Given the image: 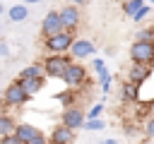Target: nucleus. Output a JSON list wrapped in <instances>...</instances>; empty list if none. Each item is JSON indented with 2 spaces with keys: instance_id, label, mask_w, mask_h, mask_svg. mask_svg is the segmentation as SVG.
I'll return each instance as SVG.
<instances>
[{
  "instance_id": "obj_12",
  "label": "nucleus",
  "mask_w": 154,
  "mask_h": 144,
  "mask_svg": "<svg viewBox=\"0 0 154 144\" xmlns=\"http://www.w3.org/2000/svg\"><path fill=\"white\" fill-rule=\"evenodd\" d=\"M38 134H43L36 125H31V122H17V127H14V137L22 142V144H29L31 139H36Z\"/></svg>"
},
{
  "instance_id": "obj_25",
  "label": "nucleus",
  "mask_w": 154,
  "mask_h": 144,
  "mask_svg": "<svg viewBox=\"0 0 154 144\" xmlns=\"http://www.w3.org/2000/svg\"><path fill=\"white\" fill-rule=\"evenodd\" d=\"M91 70H94L96 74H101L103 70H108V67H106V60H103V58H94V60H91Z\"/></svg>"
},
{
  "instance_id": "obj_7",
  "label": "nucleus",
  "mask_w": 154,
  "mask_h": 144,
  "mask_svg": "<svg viewBox=\"0 0 154 144\" xmlns=\"http://www.w3.org/2000/svg\"><path fill=\"white\" fill-rule=\"evenodd\" d=\"M84 120H87V113H84L79 106L63 108V113H60V125H65V127H70V130H75V132L82 130Z\"/></svg>"
},
{
  "instance_id": "obj_11",
  "label": "nucleus",
  "mask_w": 154,
  "mask_h": 144,
  "mask_svg": "<svg viewBox=\"0 0 154 144\" xmlns=\"http://www.w3.org/2000/svg\"><path fill=\"white\" fill-rule=\"evenodd\" d=\"M72 142H75V130H70V127H65L60 122L48 134V144H72Z\"/></svg>"
},
{
  "instance_id": "obj_29",
  "label": "nucleus",
  "mask_w": 154,
  "mask_h": 144,
  "mask_svg": "<svg viewBox=\"0 0 154 144\" xmlns=\"http://www.w3.org/2000/svg\"><path fill=\"white\" fill-rule=\"evenodd\" d=\"M29 144H48V137H46V134H38V137H36V139H31Z\"/></svg>"
},
{
  "instance_id": "obj_3",
  "label": "nucleus",
  "mask_w": 154,
  "mask_h": 144,
  "mask_svg": "<svg viewBox=\"0 0 154 144\" xmlns=\"http://www.w3.org/2000/svg\"><path fill=\"white\" fill-rule=\"evenodd\" d=\"M2 106H7V108H22V106H26L31 98L26 96V91H24V86H22V82L19 79H14V82H10V86L2 91Z\"/></svg>"
},
{
  "instance_id": "obj_6",
  "label": "nucleus",
  "mask_w": 154,
  "mask_h": 144,
  "mask_svg": "<svg viewBox=\"0 0 154 144\" xmlns=\"http://www.w3.org/2000/svg\"><path fill=\"white\" fill-rule=\"evenodd\" d=\"M58 14H60V22H63V29L65 31H77V26L82 24V12H79V7L77 5H63L60 10H58Z\"/></svg>"
},
{
  "instance_id": "obj_34",
  "label": "nucleus",
  "mask_w": 154,
  "mask_h": 144,
  "mask_svg": "<svg viewBox=\"0 0 154 144\" xmlns=\"http://www.w3.org/2000/svg\"><path fill=\"white\" fill-rule=\"evenodd\" d=\"M152 118H154V101H152Z\"/></svg>"
},
{
  "instance_id": "obj_31",
  "label": "nucleus",
  "mask_w": 154,
  "mask_h": 144,
  "mask_svg": "<svg viewBox=\"0 0 154 144\" xmlns=\"http://www.w3.org/2000/svg\"><path fill=\"white\" fill-rule=\"evenodd\" d=\"M70 2H72V5H77V7H79V5H87V2H89V0H70Z\"/></svg>"
},
{
  "instance_id": "obj_23",
  "label": "nucleus",
  "mask_w": 154,
  "mask_h": 144,
  "mask_svg": "<svg viewBox=\"0 0 154 144\" xmlns=\"http://www.w3.org/2000/svg\"><path fill=\"white\" fill-rule=\"evenodd\" d=\"M152 10H154V7H152L149 2H144V5H142V7H140V10L135 12V14H132V22H137V24H140L142 19H147V17L152 14Z\"/></svg>"
},
{
  "instance_id": "obj_36",
  "label": "nucleus",
  "mask_w": 154,
  "mask_h": 144,
  "mask_svg": "<svg viewBox=\"0 0 154 144\" xmlns=\"http://www.w3.org/2000/svg\"><path fill=\"white\" fill-rule=\"evenodd\" d=\"M0 31H2V22H0Z\"/></svg>"
},
{
  "instance_id": "obj_13",
  "label": "nucleus",
  "mask_w": 154,
  "mask_h": 144,
  "mask_svg": "<svg viewBox=\"0 0 154 144\" xmlns=\"http://www.w3.org/2000/svg\"><path fill=\"white\" fill-rule=\"evenodd\" d=\"M5 14H7V19H10L12 24H19V22H24V19H29V5H24V2H17V5H10Z\"/></svg>"
},
{
  "instance_id": "obj_17",
  "label": "nucleus",
  "mask_w": 154,
  "mask_h": 144,
  "mask_svg": "<svg viewBox=\"0 0 154 144\" xmlns=\"http://www.w3.org/2000/svg\"><path fill=\"white\" fill-rule=\"evenodd\" d=\"M120 96H123V101H128V103H137V101H140V86H135V84H130V82H123Z\"/></svg>"
},
{
  "instance_id": "obj_10",
  "label": "nucleus",
  "mask_w": 154,
  "mask_h": 144,
  "mask_svg": "<svg viewBox=\"0 0 154 144\" xmlns=\"http://www.w3.org/2000/svg\"><path fill=\"white\" fill-rule=\"evenodd\" d=\"M152 77V65H140V62H132L130 70H128V82L135 84V86H144V82Z\"/></svg>"
},
{
  "instance_id": "obj_18",
  "label": "nucleus",
  "mask_w": 154,
  "mask_h": 144,
  "mask_svg": "<svg viewBox=\"0 0 154 144\" xmlns=\"http://www.w3.org/2000/svg\"><path fill=\"white\" fill-rule=\"evenodd\" d=\"M14 127H17V120H14L10 113H0V137L14 134Z\"/></svg>"
},
{
  "instance_id": "obj_21",
  "label": "nucleus",
  "mask_w": 154,
  "mask_h": 144,
  "mask_svg": "<svg viewBox=\"0 0 154 144\" xmlns=\"http://www.w3.org/2000/svg\"><path fill=\"white\" fill-rule=\"evenodd\" d=\"M135 41H147V43H154V26L137 29V34H135Z\"/></svg>"
},
{
  "instance_id": "obj_22",
  "label": "nucleus",
  "mask_w": 154,
  "mask_h": 144,
  "mask_svg": "<svg viewBox=\"0 0 154 144\" xmlns=\"http://www.w3.org/2000/svg\"><path fill=\"white\" fill-rule=\"evenodd\" d=\"M142 5H144L142 0H128V2H123V12H125V17H130V19H132V14H135Z\"/></svg>"
},
{
  "instance_id": "obj_26",
  "label": "nucleus",
  "mask_w": 154,
  "mask_h": 144,
  "mask_svg": "<svg viewBox=\"0 0 154 144\" xmlns=\"http://www.w3.org/2000/svg\"><path fill=\"white\" fill-rule=\"evenodd\" d=\"M144 137L147 139H154V118L149 115V120L144 122Z\"/></svg>"
},
{
  "instance_id": "obj_2",
  "label": "nucleus",
  "mask_w": 154,
  "mask_h": 144,
  "mask_svg": "<svg viewBox=\"0 0 154 144\" xmlns=\"http://www.w3.org/2000/svg\"><path fill=\"white\" fill-rule=\"evenodd\" d=\"M72 62V58L67 53L58 55V53H48L43 60H41V67H43V77H51V79H60L63 72L67 70V65Z\"/></svg>"
},
{
  "instance_id": "obj_14",
  "label": "nucleus",
  "mask_w": 154,
  "mask_h": 144,
  "mask_svg": "<svg viewBox=\"0 0 154 144\" xmlns=\"http://www.w3.org/2000/svg\"><path fill=\"white\" fill-rule=\"evenodd\" d=\"M77 98H79V91H77V89H67V86H65V91H58V94L53 96V101H58L63 108L77 106Z\"/></svg>"
},
{
  "instance_id": "obj_24",
  "label": "nucleus",
  "mask_w": 154,
  "mask_h": 144,
  "mask_svg": "<svg viewBox=\"0 0 154 144\" xmlns=\"http://www.w3.org/2000/svg\"><path fill=\"white\" fill-rule=\"evenodd\" d=\"M103 113V103H94L89 110H87V120H94V118H101Z\"/></svg>"
},
{
  "instance_id": "obj_33",
  "label": "nucleus",
  "mask_w": 154,
  "mask_h": 144,
  "mask_svg": "<svg viewBox=\"0 0 154 144\" xmlns=\"http://www.w3.org/2000/svg\"><path fill=\"white\" fill-rule=\"evenodd\" d=\"M5 12H7V7H5V5H2V2H0V17H2V14H5Z\"/></svg>"
},
{
  "instance_id": "obj_1",
  "label": "nucleus",
  "mask_w": 154,
  "mask_h": 144,
  "mask_svg": "<svg viewBox=\"0 0 154 144\" xmlns=\"http://www.w3.org/2000/svg\"><path fill=\"white\" fill-rule=\"evenodd\" d=\"M60 82H63L67 89H77V91L91 84V79H89V74H87V67H84L82 62H77V60H72V62L67 65V70L63 72Z\"/></svg>"
},
{
  "instance_id": "obj_32",
  "label": "nucleus",
  "mask_w": 154,
  "mask_h": 144,
  "mask_svg": "<svg viewBox=\"0 0 154 144\" xmlns=\"http://www.w3.org/2000/svg\"><path fill=\"white\" fill-rule=\"evenodd\" d=\"M101 144H118V139H103Z\"/></svg>"
},
{
  "instance_id": "obj_4",
  "label": "nucleus",
  "mask_w": 154,
  "mask_h": 144,
  "mask_svg": "<svg viewBox=\"0 0 154 144\" xmlns=\"http://www.w3.org/2000/svg\"><path fill=\"white\" fill-rule=\"evenodd\" d=\"M72 41H75V34H72V31H60V34H55V36L43 38V48H46V53H58V55H63V53L70 50Z\"/></svg>"
},
{
  "instance_id": "obj_38",
  "label": "nucleus",
  "mask_w": 154,
  "mask_h": 144,
  "mask_svg": "<svg viewBox=\"0 0 154 144\" xmlns=\"http://www.w3.org/2000/svg\"><path fill=\"white\" fill-rule=\"evenodd\" d=\"M123 2H128V0H123Z\"/></svg>"
},
{
  "instance_id": "obj_5",
  "label": "nucleus",
  "mask_w": 154,
  "mask_h": 144,
  "mask_svg": "<svg viewBox=\"0 0 154 144\" xmlns=\"http://www.w3.org/2000/svg\"><path fill=\"white\" fill-rule=\"evenodd\" d=\"M130 60L140 65H152L154 67V43L147 41H135L130 46Z\"/></svg>"
},
{
  "instance_id": "obj_30",
  "label": "nucleus",
  "mask_w": 154,
  "mask_h": 144,
  "mask_svg": "<svg viewBox=\"0 0 154 144\" xmlns=\"http://www.w3.org/2000/svg\"><path fill=\"white\" fill-rule=\"evenodd\" d=\"M19 2H24V5H38V2H43V0H19Z\"/></svg>"
},
{
  "instance_id": "obj_9",
  "label": "nucleus",
  "mask_w": 154,
  "mask_h": 144,
  "mask_svg": "<svg viewBox=\"0 0 154 144\" xmlns=\"http://www.w3.org/2000/svg\"><path fill=\"white\" fill-rule=\"evenodd\" d=\"M60 31H65L63 29V22H60V14H58V10H51L43 17V22H41V36L48 38V36H55Z\"/></svg>"
},
{
  "instance_id": "obj_15",
  "label": "nucleus",
  "mask_w": 154,
  "mask_h": 144,
  "mask_svg": "<svg viewBox=\"0 0 154 144\" xmlns=\"http://www.w3.org/2000/svg\"><path fill=\"white\" fill-rule=\"evenodd\" d=\"M38 77H43L41 62H31V65H26L24 70H19V74H17V79H38Z\"/></svg>"
},
{
  "instance_id": "obj_20",
  "label": "nucleus",
  "mask_w": 154,
  "mask_h": 144,
  "mask_svg": "<svg viewBox=\"0 0 154 144\" xmlns=\"http://www.w3.org/2000/svg\"><path fill=\"white\" fill-rule=\"evenodd\" d=\"M103 127H106V120H101V118L84 120V125H82V130H87V132H99V130H103Z\"/></svg>"
},
{
  "instance_id": "obj_19",
  "label": "nucleus",
  "mask_w": 154,
  "mask_h": 144,
  "mask_svg": "<svg viewBox=\"0 0 154 144\" xmlns=\"http://www.w3.org/2000/svg\"><path fill=\"white\" fill-rule=\"evenodd\" d=\"M96 82H99L101 91H103V94H108V91H111V82H113V77H111V72H108V70H103L101 74H96Z\"/></svg>"
},
{
  "instance_id": "obj_16",
  "label": "nucleus",
  "mask_w": 154,
  "mask_h": 144,
  "mask_svg": "<svg viewBox=\"0 0 154 144\" xmlns=\"http://www.w3.org/2000/svg\"><path fill=\"white\" fill-rule=\"evenodd\" d=\"M43 79H46V77H38V79H19V82H22V86H24L26 96H29V98H34V96L43 89V84H46Z\"/></svg>"
},
{
  "instance_id": "obj_8",
  "label": "nucleus",
  "mask_w": 154,
  "mask_h": 144,
  "mask_svg": "<svg viewBox=\"0 0 154 144\" xmlns=\"http://www.w3.org/2000/svg\"><path fill=\"white\" fill-rule=\"evenodd\" d=\"M94 43L89 41V38H75L72 41V46H70V50H67V55L72 58V60H87V58H91L94 55Z\"/></svg>"
},
{
  "instance_id": "obj_35",
  "label": "nucleus",
  "mask_w": 154,
  "mask_h": 144,
  "mask_svg": "<svg viewBox=\"0 0 154 144\" xmlns=\"http://www.w3.org/2000/svg\"><path fill=\"white\" fill-rule=\"evenodd\" d=\"M149 5H152V7H154V0H149Z\"/></svg>"
},
{
  "instance_id": "obj_27",
  "label": "nucleus",
  "mask_w": 154,
  "mask_h": 144,
  "mask_svg": "<svg viewBox=\"0 0 154 144\" xmlns=\"http://www.w3.org/2000/svg\"><path fill=\"white\" fill-rule=\"evenodd\" d=\"M10 53H12V50H10L7 41H2V38H0V58H10Z\"/></svg>"
},
{
  "instance_id": "obj_28",
  "label": "nucleus",
  "mask_w": 154,
  "mask_h": 144,
  "mask_svg": "<svg viewBox=\"0 0 154 144\" xmlns=\"http://www.w3.org/2000/svg\"><path fill=\"white\" fill-rule=\"evenodd\" d=\"M0 144H22L14 134H5V137H0Z\"/></svg>"
},
{
  "instance_id": "obj_39",
  "label": "nucleus",
  "mask_w": 154,
  "mask_h": 144,
  "mask_svg": "<svg viewBox=\"0 0 154 144\" xmlns=\"http://www.w3.org/2000/svg\"><path fill=\"white\" fill-rule=\"evenodd\" d=\"M0 96H2V91H0Z\"/></svg>"
},
{
  "instance_id": "obj_37",
  "label": "nucleus",
  "mask_w": 154,
  "mask_h": 144,
  "mask_svg": "<svg viewBox=\"0 0 154 144\" xmlns=\"http://www.w3.org/2000/svg\"><path fill=\"white\" fill-rule=\"evenodd\" d=\"M142 2H149V0H142Z\"/></svg>"
}]
</instances>
